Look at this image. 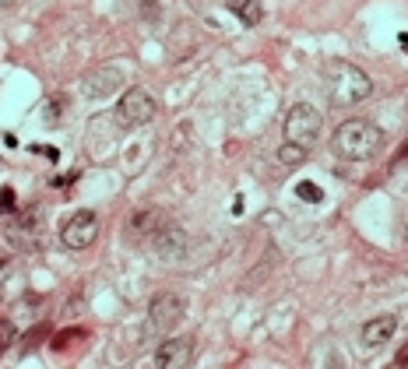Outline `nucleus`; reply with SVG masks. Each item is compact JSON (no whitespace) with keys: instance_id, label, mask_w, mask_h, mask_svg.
<instances>
[{"instance_id":"12","label":"nucleus","mask_w":408,"mask_h":369,"mask_svg":"<svg viewBox=\"0 0 408 369\" xmlns=\"http://www.w3.org/2000/svg\"><path fill=\"white\" fill-rule=\"evenodd\" d=\"M296 197L306 200V204H320V200H324V190L317 183H310V180H303V183H296Z\"/></svg>"},{"instance_id":"16","label":"nucleus","mask_w":408,"mask_h":369,"mask_svg":"<svg viewBox=\"0 0 408 369\" xmlns=\"http://www.w3.org/2000/svg\"><path fill=\"white\" fill-rule=\"evenodd\" d=\"M402 50L408 53V32H402Z\"/></svg>"},{"instance_id":"5","label":"nucleus","mask_w":408,"mask_h":369,"mask_svg":"<svg viewBox=\"0 0 408 369\" xmlns=\"http://www.w3.org/2000/svg\"><path fill=\"white\" fill-rule=\"evenodd\" d=\"M96 236H99V218H96V211H74V215L64 222V229H60V239H64L67 250H89V246L96 243Z\"/></svg>"},{"instance_id":"6","label":"nucleus","mask_w":408,"mask_h":369,"mask_svg":"<svg viewBox=\"0 0 408 369\" xmlns=\"http://www.w3.org/2000/svg\"><path fill=\"white\" fill-rule=\"evenodd\" d=\"M187 313V302L183 295L176 292H159L152 302H148V320H152V331H169L173 324H180Z\"/></svg>"},{"instance_id":"4","label":"nucleus","mask_w":408,"mask_h":369,"mask_svg":"<svg viewBox=\"0 0 408 369\" xmlns=\"http://www.w3.org/2000/svg\"><path fill=\"white\" fill-rule=\"evenodd\" d=\"M155 113H159V106H155V98L144 92V89H130V92H123V98L116 102V123H120L123 130H134V127L152 123Z\"/></svg>"},{"instance_id":"1","label":"nucleus","mask_w":408,"mask_h":369,"mask_svg":"<svg viewBox=\"0 0 408 369\" xmlns=\"http://www.w3.org/2000/svg\"><path fill=\"white\" fill-rule=\"evenodd\" d=\"M384 148V134L380 127H373L370 120H345L334 137H331V152L345 162H366V159H377Z\"/></svg>"},{"instance_id":"2","label":"nucleus","mask_w":408,"mask_h":369,"mask_svg":"<svg viewBox=\"0 0 408 369\" xmlns=\"http://www.w3.org/2000/svg\"><path fill=\"white\" fill-rule=\"evenodd\" d=\"M327 95L334 106H359L373 95V81L356 64H331L327 71Z\"/></svg>"},{"instance_id":"14","label":"nucleus","mask_w":408,"mask_h":369,"mask_svg":"<svg viewBox=\"0 0 408 369\" xmlns=\"http://www.w3.org/2000/svg\"><path fill=\"white\" fill-rule=\"evenodd\" d=\"M78 338H85V331H71V334H60V338L53 341V348H57V352H64V348H67L71 341H78Z\"/></svg>"},{"instance_id":"8","label":"nucleus","mask_w":408,"mask_h":369,"mask_svg":"<svg viewBox=\"0 0 408 369\" xmlns=\"http://www.w3.org/2000/svg\"><path fill=\"white\" fill-rule=\"evenodd\" d=\"M395 331H398V320H395L391 313L373 317V320L363 324V345H366V348H380V345H387V341L395 338Z\"/></svg>"},{"instance_id":"10","label":"nucleus","mask_w":408,"mask_h":369,"mask_svg":"<svg viewBox=\"0 0 408 369\" xmlns=\"http://www.w3.org/2000/svg\"><path fill=\"white\" fill-rule=\"evenodd\" d=\"M99 74H102V85H89L92 95H109L123 85V71H120V67H102Z\"/></svg>"},{"instance_id":"3","label":"nucleus","mask_w":408,"mask_h":369,"mask_svg":"<svg viewBox=\"0 0 408 369\" xmlns=\"http://www.w3.org/2000/svg\"><path fill=\"white\" fill-rule=\"evenodd\" d=\"M320 137V113L310 106V102H296L289 113H285V141L289 144H300V148H313Z\"/></svg>"},{"instance_id":"17","label":"nucleus","mask_w":408,"mask_h":369,"mask_svg":"<svg viewBox=\"0 0 408 369\" xmlns=\"http://www.w3.org/2000/svg\"><path fill=\"white\" fill-rule=\"evenodd\" d=\"M405 239H408V218H405Z\"/></svg>"},{"instance_id":"15","label":"nucleus","mask_w":408,"mask_h":369,"mask_svg":"<svg viewBox=\"0 0 408 369\" xmlns=\"http://www.w3.org/2000/svg\"><path fill=\"white\" fill-rule=\"evenodd\" d=\"M387 369H408V341L405 345H402V348H398V356H395V363H391V366Z\"/></svg>"},{"instance_id":"9","label":"nucleus","mask_w":408,"mask_h":369,"mask_svg":"<svg viewBox=\"0 0 408 369\" xmlns=\"http://www.w3.org/2000/svg\"><path fill=\"white\" fill-rule=\"evenodd\" d=\"M225 7L243 21V25H257L264 18V0H225Z\"/></svg>"},{"instance_id":"11","label":"nucleus","mask_w":408,"mask_h":369,"mask_svg":"<svg viewBox=\"0 0 408 369\" xmlns=\"http://www.w3.org/2000/svg\"><path fill=\"white\" fill-rule=\"evenodd\" d=\"M278 162H282V166H289V169H293V166H303V162H306V148L289 144V141H285V144L278 148Z\"/></svg>"},{"instance_id":"13","label":"nucleus","mask_w":408,"mask_h":369,"mask_svg":"<svg viewBox=\"0 0 408 369\" xmlns=\"http://www.w3.org/2000/svg\"><path fill=\"white\" fill-rule=\"evenodd\" d=\"M14 341V324H7V320H0V356L7 352V345Z\"/></svg>"},{"instance_id":"7","label":"nucleus","mask_w":408,"mask_h":369,"mask_svg":"<svg viewBox=\"0 0 408 369\" xmlns=\"http://www.w3.org/2000/svg\"><path fill=\"white\" fill-rule=\"evenodd\" d=\"M191 363H194V338L191 334L169 338L155 352V369H191Z\"/></svg>"}]
</instances>
